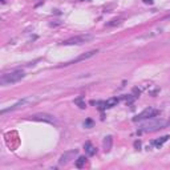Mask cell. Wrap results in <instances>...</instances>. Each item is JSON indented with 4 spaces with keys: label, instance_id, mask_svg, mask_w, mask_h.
<instances>
[{
    "label": "cell",
    "instance_id": "cell-1",
    "mask_svg": "<svg viewBox=\"0 0 170 170\" xmlns=\"http://www.w3.org/2000/svg\"><path fill=\"white\" fill-rule=\"evenodd\" d=\"M24 77H25V73L23 72V70L15 69V70H11V72L3 73V75L0 76V84H1L3 87H5V85L19 83V81L23 80Z\"/></svg>",
    "mask_w": 170,
    "mask_h": 170
},
{
    "label": "cell",
    "instance_id": "cell-2",
    "mask_svg": "<svg viewBox=\"0 0 170 170\" xmlns=\"http://www.w3.org/2000/svg\"><path fill=\"white\" fill-rule=\"evenodd\" d=\"M167 125V121H165V120H161V118H149L148 121L145 122V124H142V126L140 128V130L141 132H156V130H158V129H163L165 126Z\"/></svg>",
    "mask_w": 170,
    "mask_h": 170
},
{
    "label": "cell",
    "instance_id": "cell-3",
    "mask_svg": "<svg viewBox=\"0 0 170 170\" xmlns=\"http://www.w3.org/2000/svg\"><path fill=\"white\" fill-rule=\"evenodd\" d=\"M93 40V36L92 35H80V36H73L70 39H66L64 41L60 43V45H81L85 44V43Z\"/></svg>",
    "mask_w": 170,
    "mask_h": 170
},
{
    "label": "cell",
    "instance_id": "cell-4",
    "mask_svg": "<svg viewBox=\"0 0 170 170\" xmlns=\"http://www.w3.org/2000/svg\"><path fill=\"white\" fill-rule=\"evenodd\" d=\"M161 112L158 110V109H154V108H146L145 110H142L141 113H138V114L135 116V117H133V121L134 122H140V121H144V120H149V118H153L156 117V116H158Z\"/></svg>",
    "mask_w": 170,
    "mask_h": 170
},
{
    "label": "cell",
    "instance_id": "cell-5",
    "mask_svg": "<svg viewBox=\"0 0 170 170\" xmlns=\"http://www.w3.org/2000/svg\"><path fill=\"white\" fill-rule=\"evenodd\" d=\"M29 120L32 121H43V122H48V124H55L56 118L51 114H47V113H36V114L29 116Z\"/></svg>",
    "mask_w": 170,
    "mask_h": 170
},
{
    "label": "cell",
    "instance_id": "cell-6",
    "mask_svg": "<svg viewBox=\"0 0 170 170\" xmlns=\"http://www.w3.org/2000/svg\"><path fill=\"white\" fill-rule=\"evenodd\" d=\"M97 52H98L97 49H96V51H90V52L84 53V55L79 56V57H76V59L70 60V61H66V63L61 64V65H59V66H68V65H72V64H77V63H80V61H84V60L89 59V57H93V56L96 55V53H97Z\"/></svg>",
    "mask_w": 170,
    "mask_h": 170
},
{
    "label": "cell",
    "instance_id": "cell-7",
    "mask_svg": "<svg viewBox=\"0 0 170 170\" xmlns=\"http://www.w3.org/2000/svg\"><path fill=\"white\" fill-rule=\"evenodd\" d=\"M33 101V98L32 97H27V98H23V100L18 101L15 105H12V106L7 108V109H3L1 110V114H5V113H8V112H14L16 110V109H20V108H24L27 104H29V102H32Z\"/></svg>",
    "mask_w": 170,
    "mask_h": 170
},
{
    "label": "cell",
    "instance_id": "cell-8",
    "mask_svg": "<svg viewBox=\"0 0 170 170\" xmlns=\"http://www.w3.org/2000/svg\"><path fill=\"white\" fill-rule=\"evenodd\" d=\"M77 156V150H69V152H65L63 156L60 157L59 160V163L60 165H66V163H69L72 160H75V157Z\"/></svg>",
    "mask_w": 170,
    "mask_h": 170
},
{
    "label": "cell",
    "instance_id": "cell-9",
    "mask_svg": "<svg viewBox=\"0 0 170 170\" xmlns=\"http://www.w3.org/2000/svg\"><path fill=\"white\" fill-rule=\"evenodd\" d=\"M84 149H85V152H87L88 156H90V157L94 156V154H96V152H97V149H96V148L92 145V142H89V141L84 144Z\"/></svg>",
    "mask_w": 170,
    "mask_h": 170
},
{
    "label": "cell",
    "instance_id": "cell-10",
    "mask_svg": "<svg viewBox=\"0 0 170 170\" xmlns=\"http://www.w3.org/2000/svg\"><path fill=\"white\" fill-rule=\"evenodd\" d=\"M169 138H170L169 135H162V137H160V138L154 140V141L152 142V145H153V146H156V148H161V146H162L163 144L166 142Z\"/></svg>",
    "mask_w": 170,
    "mask_h": 170
},
{
    "label": "cell",
    "instance_id": "cell-11",
    "mask_svg": "<svg viewBox=\"0 0 170 170\" xmlns=\"http://www.w3.org/2000/svg\"><path fill=\"white\" fill-rule=\"evenodd\" d=\"M112 144H113V137H112V135H108V137H105V140H104V150L106 153L110 152Z\"/></svg>",
    "mask_w": 170,
    "mask_h": 170
},
{
    "label": "cell",
    "instance_id": "cell-12",
    "mask_svg": "<svg viewBox=\"0 0 170 170\" xmlns=\"http://www.w3.org/2000/svg\"><path fill=\"white\" fill-rule=\"evenodd\" d=\"M118 98L117 97H112V98H109V100H106V101H104V104H105V109H109V108H113V106H116V105L118 104Z\"/></svg>",
    "mask_w": 170,
    "mask_h": 170
},
{
    "label": "cell",
    "instance_id": "cell-13",
    "mask_svg": "<svg viewBox=\"0 0 170 170\" xmlns=\"http://www.w3.org/2000/svg\"><path fill=\"white\" fill-rule=\"evenodd\" d=\"M87 163V157L83 156V157H79L76 160V167H79V169H81V167L84 166Z\"/></svg>",
    "mask_w": 170,
    "mask_h": 170
},
{
    "label": "cell",
    "instance_id": "cell-14",
    "mask_svg": "<svg viewBox=\"0 0 170 170\" xmlns=\"http://www.w3.org/2000/svg\"><path fill=\"white\" fill-rule=\"evenodd\" d=\"M75 104L79 105V108H81V109H85V108H87V104L84 102V98L83 97H77L76 100H75Z\"/></svg>",
    "mask_w": 170,
    "mask_h": 170
},
{
    "label": "cell",
    "instance_id": "cell-15",
    "mask_svg": "<svg viewBox=\"0 0 170 170\" xmlns=\"http://www.w3.org/2000/svg\"><path fill=\"white\" fill-rule=\"evenodd\" d=\"M84 126H85V128H92V126H93V121H92L90 118H87L85 122H84Z\"/></svg>",
    "mask_w": 170,
    "mask_h": 170
},
{
    "label": "cell",
    "instance_id": "cell-16",
    "mask_svg": "<svg viewBox=\"0 0 170 170\" xmlns=\"http://www.w3.org/2000/svg\"><path fill=\"white\" fill-rule=\"evenodd\" d=\"M118 24H121V20H112L110 23H106L108 27H113V25H118Z\"/></svg>",
    "mask_w": 170,
    "mask_h": 170
},
{
    "label": "cell",
    "instance_id": "cell-17",
    "mask_svg": "<svg viewBox=\"0 0 170 170\" xmlns=\"http://www.w3.org/2000/svg\"><path fill=\"white\" fill-rule=\"evenodd\" d=\"M134 146L137 148V149H140V148H141V144H140V141H135V142H134Z\"/></svg>",
    "mask_w": 170,
    "mask_h": 170
},
{
    "label": "cell",
    "instance_id": "cell-18",
    "mask_svg": "<svg viewBox=\"0 0 170 170\" xmlns=\"http://www.w3.org/2000/svg\"><path fill=\"white\" fill-rule=\"evenodd\" d=\"M145 4H153V0H142Z\"/></svg>",
    "mask_w": 170,
    "mask_h": 170
}]
</instances>
